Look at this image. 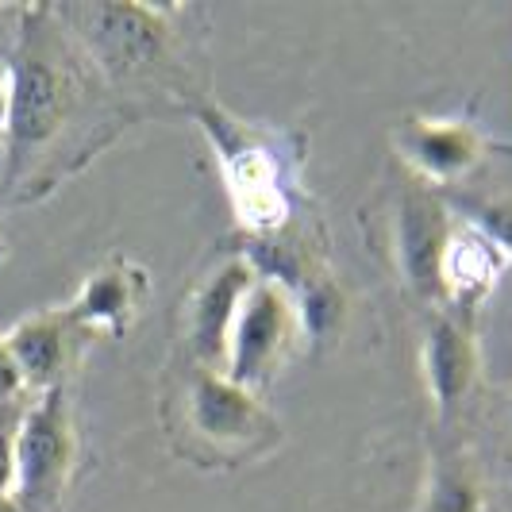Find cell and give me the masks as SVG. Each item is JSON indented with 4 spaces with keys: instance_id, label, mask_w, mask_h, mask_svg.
I'll list each match as a JSON object with an SVG mask.
<instances>
[{
    "instance_id": "6da1fadb",
    "label": "cell",
    "mask_w": 512,
    "mask_h": 512,
    "mask_svg": "<svg viewBox=\"0 0 512 512\" xmlns=\"http://www.w3.org/2000/svg\"><path fill=\"white\" fill-rule=\"evenodd\" d=\"M0 205H31L85 170L143 112L104 85L51 4L16 12Z\"/></svg>"
},
{
    "instance_id": "7a4b0ae2",
    "label": "cell",
    "mask_w": 512,
    "mask_h": 512,
    "mask_svg": "<svg viewBox=\"0 0 512 512\" xmlns=\"http://www.w3.org/2000/svg\"><path fill=\"white\" fill-rule=\"evenodd\" d=\"M181 112L205 131L208 147L216 154L231 212L239 220V235H278L312 216L301 185V166H305L301 135L239 120L228 108L208 101L205 93L193 97Z\"/></svg>"
},
{
    "instance_id": "3957f363",
    "label": "cell",
    "mask_w": 512,
    "mask_h": 512,
    "mask_svg": "<svg viewBox=\"0 0 512 512\" xmlns=\"http://www.w3.org/2000/svg\"><path fill=\"white\" fill-rule=\"evenodd\" d=\"M81 54L124 101L170 93L185 108L201 89L178 62V16L170 4H51Z\"/></svg>"
},
{
    "instance_id": "277c9868",
    "label": "cell",
    "mask_w": 512,
    "mask_h": 512,
    "mask_svg": "<svg viewBox=\"0 0 512 512\" xmlns=\"http://www.w3.org/2000/svg\"><path fill=\"white\" fill-rule=\"evenodd\" d=\"M162 424L174 455L193 466H243L270 455L282 439L278 416L262 397L235 385L224 370L185 362L174 393L162 401Z\"/></svg>"
},
{
    "instance_id": "5b68a950",
    "label": "cell",
    "mask_w": 512,
    "mask_h": 512,
    "mask_svg": "<svg viewBox=\"0 0 512 512\" xmlns=\"http://www.w3.org/2000/svg\"><path fill=\"white\" fill-rule=\"evenodd\" d=\"M451 231H455V212L447 208L443 193L401 170V185L389 197L385 239L397 282L405 285V293L424 312L443 305V255Z\"/></svg>"
},
{
    "instance_id": "8992f818",
    "label": "cell",
    "mask_w": 512,
    "mask_h": 512,
    "mask_svg": "<svg viewBox=\"0 0 512 512\" xmlns=\"http://www.w3.org/2000/svg\"><path fill=\"white\" fill-rule=\"evenodd\" d=\"M77 424L70 389H47L31 397L16 439V486L20 512H62L77 474Z\"/></svg>"
},
{
    "instance_id": "52a82bcc",
    "label": "cell",
    "mask_w": 512,
    "mask_h": 512,
    "mask_svg": "<svg viewBox=\"0 0 512 512\" xmlns=\"http://www.w3.org/2000/svg\"><path fill=\"white\" fill-rule=\"evenodd\" d=\"M301 343H305V335H301L293 297L285 293L282 285L258 278L251 285V293L243 297L239 316H235L224 374L235 385H243V389L262 397L270 385L278 382L285 362L297 355Z\"/></svg>"
},
{
    "instance_id": "ba28073f",
    "label": "cell",
    "mask_w": 512,
    "mask_h": 512,
    "mask_svg": "<svg viewBox=\"0 0 512 512\" xmlns=\"http://www.w3.org/2000/svg\"><path fill=\"white\" fill-rule=\"evenodd\" d=\"M420 366L436 409V432H462L466 412L482 397V347L478 324L451 308L424 312Z\"/></svg>"
},
{
    "instance_id": "9c48e42d",
    "label": "cell",
    "mask_w": 512,
    "mask_h": 512,
    "mask_svg": "<svg viewBox=\"0 0 512 512\" xmlns=\"http://www.w3.org/2000/svg\"><path fill=\"white\" fill-rule=\"evenodd\" d=\"M255 270L235 247L212 258L205 274L197 278L185 312H181V347L185 362L205 366V370H224L228 362V339L235 328V316L243 308V297L255 285Z\"/></svg>"
},
{
    "instance_id": "30bf717a",
    "label": "cell",
    "mask_w": 512,
    "mask_h": 512,
    "mask_svg": "<svg viewBox=\"0 0 512 512\" xmlns=\"http://www.w3.org/2000/svg\"><path fill=\"white\" fill-rule=\"evenodd\" d=\"M393 151L401 158V170H409L412 178L428 181L436 189H459V181L482 166L489 139L470 120L409 116L393 131Z\"/></svg>"
},
{
    "instance_id": "8fae6325",
    "label": "cell",
    "mask_w": 512,
    "mask_h": 512,
    "mask_svg": "<svg viewBox=\"0 0 512 512\" xmlns=\"http://www.w3.org/2000/svg\"><path fill=\"white\" fill-rule=\"evenodd\" d=\"M93 339L97 335L85 332L66 312V305L39 308L4 332V343L20 366L31 397H39L47 389H70V378L77 374Z\"/></svg>"
},
{
    "instance_id": "7c38bea8",
    "label": "cell",
    "mask_w": 512,
    "mask_h": 512,
    "mask_svg": "<svg viewBox=\"0 0 512 512\" xmlns=\"http://www.w3.org/2000/svg\"><path fill=\"white\" fill-rule=\"evenodd\" d=\"M151 297V274L147 266L131 262L128 255L104 258L101 266L81 282L66 312L74 316L85 332L93 335H128L131 324Z\"/></svg>"
},
{
    "instance_id": "4fadbf2b",
    "label": "cell",
    "mask_w": 512,
    "mask_h": 512,
    "mask_svg": "<svg viewBox=\"0 0 512 512\" xmlns=\"http://www.w3.org/2000/svg\"><path fill=\"white\" fill-rule=\"evenodd\" d=\"M416 512H486V474L462 432H432L428 478Z\"/></svg>"
},
{
    "instance_id": "5bb4252c",
    "label": "cell",
    "mask_w": 512,
    "mask_h": 512,
    "mask_svg": "<svg viewBox=\"0 0 512 512\" xmlns=\"http://www.w3.org/2000/svg\"><path fill=\"white\" fill-rule=\"evenodd\" d=\"M505 258L482 231L455 220L447 255H443V305L466 320H478V308L493 293L497 278L505 274Z\"/></svg>"
},
{
    "instance_id": "9a60e30c",
    "label": "cell",
    "mask_w": 512,
    "mask_h": 512,
    "mask_svg": "<svg viewBox=\"0 0 512 512\" xmlns=\"http://www.w3.org/2000/svg\"><path fill=\"white\" fill-rule=\"evenodd\" d=\"M293 305H297V320H301V335H305L308 347H328L343 335L347 324V293L339 289L332 270L316 274L312 282H305L293 293Z\"/></svg>"
},
{
    "instance_id": "2e32d148",
    "label": "cell",
    "mask_w": 512,
    "mask_h": 512,
    "mask_svg": "<svg viewBox=\"0 0 512 512\" xmlns=\"http://www.w3.org/2000/svg\"><path fill=\"white\" fill-rule=\"evenodd\" d=\"M455 220L482 231L489 243L501 251L505 262H512V197L497 193H470V189H439Z\"/></svg>"
},
{
    "instance_id": "e0dca14e",
    "label": "cell",
    "mask_w": 512,
    "mask_h": 512,
    "mask_svg": "<svg viewBox=\"0 0 512 512\" xmlns=\"http://www.w3.org/2000/svg\"><path fill=\"white\" fill-rule=\"evenodd\" d=\"M27 401L0 405V497H12V486H16V439H20Z\"/></svg>"
},
{
    "instance_id": "ac0fdd59",
    "label": "cell",
    "mask_w": 512,
    "mask_h": 512,
    "mask_svg": "<svg viewBox=\"0 0 512 512\" xmlns=\"http://www.w3.org/2000/svg\"><path fill=\"white\" fill-rule=\"evenodd\" d=\"M27 397L31 393L24 385V374H20V366H16L4 335H0V405H16V401H27Z\"/></svg>"
},
{
    "instance_id": "d6986e66",
    "label": "cell",
    "mask_w": 512,
    "mask_h": 512,
    "mask_svg": "<svg viewBox=\"0 0 512 512\" xmlns=\"http://www.w3.org/2000/svg\"><path fill=\"white\" fill-rule=\"evenodd\" d=\"M4 124H8V66L0 62V135H4Z\"/></svg>"
},
{
    "instance_id": "ffe728a7",
    "label": "cell",
    "mask_w": 512,
    "mask_h": 512,
    "mask_svg": "<svg viewBox=\"0 0 512 512\" xmlns=\"http://www.w3.org/2000/svg\"><path fill=\"white\" fill-rule=\"evenodd\" d=\"M501 412H505V432L512 436V385L505 389V401H501Z\"/></svg>"
},
{
    "instance_id": "44dd1931",
    "label": "cell",
    "mask_w": 512,
    "mask_h": 512,
    "mask_svg": "<svg viewBox=\"0 0 512 512\" xmlns=\"http://www.w3.org/2000/svg\"><path fill=\"white\" fill-rule=\"evenodd\" d=\"M0 512H20V505L12 497H0Z\"/></svg>"
},
{
    "instance_id": "7402d4cb",
    "label": "cell",
    "mask_w": 512,
    "mask_h": 512,
    "mask_svg": "<svg viewBox=\"0 0 512 512\" xmlns=\"http://www.w3.org/2000/svg\"><path fill=\"white\" fill-rule=\"evenodd\" d=\"M0 262H4V239H0Z\"/></svg>"
}]
</instances>
